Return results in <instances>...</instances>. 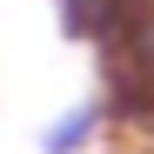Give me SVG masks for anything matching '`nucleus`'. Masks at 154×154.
Listing matches in <instances>:
<instances>
[{
  "mask_svg": "<svg viewBox=\"0 0 154 154\" xmlns=\"http://www.w3.org/2000/svg\"><path fill=\"white\" fill-rule=\"evenodd\" d=\"M134 0H54V27L74 40V47H107L121 34V20Z\"/></svg>",
  "mask_w": 154,
  "mask_h": 154,
  "instance_id": "7ed1b4c3",
  "label": "nucleus"
},
{
  "mask_svg": "<svg viewBox=\"0 0 154 154\" xmlns=\"http://www.w3.org/2000/svg\"><path fill=\"white\" fill-rule=\"evenodd\" d=\"M107 107H100V94H81L74 107H60L54 121L40 127V154H94L100 141H107Z\"/></svg>",
  "mask_w": 154,
  "mask_h": 154,
  "instance_id": "f03ea898",
  "label": "nucleus"
},
{
  "mask_svg": "<svg viewBox=\"0 0 154 154\" xmlns=\"http://www.w3.org/2000/svg\"><path fill=\"white\" fill-rule=\"evenodd\" d=\"M100 60V107L107 127L127 141L154 147V0H134L107 47H94Z\"/></svg>",
  "mask_w": 154,
  "mask_h": 154,
  "instance_id": "f257e3e1",
  "label": "nucleus"
}]
</instances>
